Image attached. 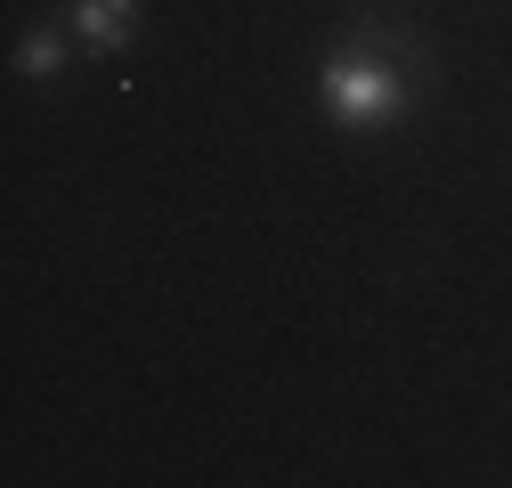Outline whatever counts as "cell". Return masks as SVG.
<instances>
[{"label": "cell", "mask_w": 512, "mask_h": 488, "mask_svg": "<svg viewBox=\"0 0 512 488\" xmlns=\"http://www.w3.org/2000/svg\"><path fill=\"white\" fill-rule=\"evenodd\" d=\"M415 74L399 66V57H382L366 33H350L326 66H317V106H326L342 131H391V122L415 106Z\"/></svg>", "instance_id": "obj_1"}, {"label": "cell", "mask_w": 512, "mask_h": 488, "mask_svg": "<svg viewBox=\"0 0 512 488\" xmlns=\"http://www.w3.org/2000/svg\"><path fill=\"white\" fill-rule=\"evenodd\" d=\"M131 33H139V0H74V41L90 57L131 49Z\"/></svg>", "instance_id": "obj_2"}, {"label": "cell", "mask_w": 512, "mask_h": 488, "mask_svg": "<svg viewBox=\"0 0 512 488\" xmlns=\"http://www.w3.org/2000/svg\"><path fill=\"white\" fill-rule=\"evenodd\" d=\"M17 74H25V82H57V74H66V33H57V25L25 33V41H17Z\"/></svg>", "instance_id": "obj_3"}]
</instances>
